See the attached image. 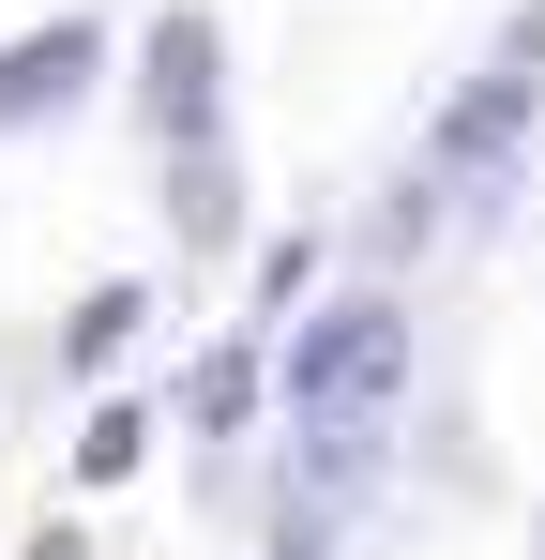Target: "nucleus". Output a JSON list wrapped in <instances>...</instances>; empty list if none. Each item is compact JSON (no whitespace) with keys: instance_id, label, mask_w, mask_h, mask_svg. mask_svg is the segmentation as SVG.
Returning a JSON list of instances; mask_svg holds the SVG:
<instances>
[{"instance_id":"4","label":"nucleus","mask_w":545,"mask_h":560,"mask_svg":"<svg viewBox=\"0 0 545 560\" xmlns=\"http://www.w3.org/2000/svg\"><path fill=\"white\" fill-rule=\"evenodd\" d=\"M152 121L182 152H212V15H167L152 31Z\"/></svg>"},{"instance_id":"1","label":"nucleus","mask_w":545,"mask_h":560,"mask_svg":"<svg viewBox=\"0 0 545 560\" xmlns=\"http://www.w3.org/2000/svg\"><path fill=\"white\" fill-rule=\"evenodd\" d=\"M394 378H409V318L363 288V303H318L303 349H288V409H303V515H334L363 469H379V424H394Z\"/></svg>"},{"instance_id":"8","label":"nucleus","mask_w":545,"mask_h":560,"mask_svg":"<svg viewBox=\"0 0 545 560\" xmlns=\"http://www.w3.org/2000/svg\"><path fill=\"white\" fill-rule=\"evenodd\" d=\"M182 228H197V243H228V212H243V197H228V167H212V152H182Z\"/></svg>"},{"instance_id":"6","label":"nucleus","mask_w":545,"mask_h":560,"mask_svg":"<svg viewBox=\"0 0 545 560\" xmlns=\"http://www.w3.org/2000/svg\"><path fill=\"white\" fill-rule=\"evenodd\" d=\"M137 440H152L137 409H91L77 424V485H137Z\"/></svg>"},{"instance_id":"9","label":"nucleus","mask_w":545,"mask_h":560,"mask_svg":"<svg viewBox=\"0 0 545 560\" xmlns=\"http://www.w3.org/2000/svg\"><path fill=\"white\" fill-rule=\"evenodd\" d=\"M258 560H318V515H288V530H272V546Z\"/></svg>"},{"instance_id":"2","label":"nucleus","mask_w":545,"mask_h":560,"mask_svg":"<svg viewBox=\"0 0 545 560\" xmlns=\"http://www.w3.org/2000/svg\"><path fill=\"white\" fill-rule=\"evenodd\" d=\"M515 152H531V77H469V92L440 106V137H425V183L440 197H500Z\"/></svg>"},{"instance_id":"7","label":"nucleus","mask_w":545,"mask_h":560,"mask_svg":"<svg viewBox=\"0 0 545 560\" xmlns=\"http://www.w3.org/2000/svg\"><path fill=\"white\" fill-rule=\"evenodd\" d=\"M137 318H152V288H91V303H77V334H61V349H77V364H106V349H121Z\"/></svg>"},{"instance_id":"5","label":"nucleus","mask_w":545,"mask_h":560,"mask_svg":"<svg viewBox=\"0 0 545 560\" xmlns=\"http://www.w3.org/2000/svg\"><path fill=\"white\" fill-rule=\"evenodd\" d=\"M258 349H243V334H228V349H212V364H197V378H182V409H197V424H212V440H228V424H243V409H258Z\"/></svg>"},{"instance_id":"3","label":"nucleus","mask_w":545,"mask_h":560,"mask_svg":"<svg viewBox=\"0 0 545 560\" xmlns=\"http://www.w3.org/2000/svg\"><path fill=\"white\" fill-rule=\"evenodd\" d=\"M91 61H106V31L91 15H46L31 46H0V121H61L91 92Z\"/></svg>"}]
</instances>
